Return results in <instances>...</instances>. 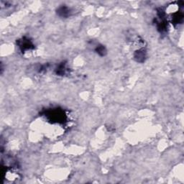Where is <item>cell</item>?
<instances>
[{
  "label": "cell",
  "instance_id": "cell-1",
  "mask_svg": "<svg viewBox=\"0 0 184 184\" xmlns=\"http://www.w3.org/2000/svg\"><path fill=\"white\" fill-rule=\"evenodd\" d=\"M19 45L23 51H25V50H30L31 48H33L34 46L33 44L32 43V42L30 41L29 39H25V38H23V40H20Z\"/></svg>",
  "mask_w": 184,
  "mask_h": 184
},
{
  "label": "cell",
  "instance_id": "cell-2",
  "mask_svg": "<svg viewBox=\"0 0 184 184\" xmlns=\"http://www.w3.org/2000/svg\"><path fill=\"white\" fill-rule=\"evenodd\" d=\"M134 57L137 62H143L145 61V58H146V53L145 51L143 50H137L135 52Z\"/></svg>",
  "mask_w": 184,
  "mask_h": 184
},
{
  "label": "cell",
  "instance_id": "cell-3",
  "mask_svg": "<svg viewBox=\"0 0 184 184\" xmlns=\"http://www.w3.org/2000/svg\"><path fill=\"white\" fill-rule=\"evenodd\" d=\"M57 14L61 17H67L70 15V9L66 7H60L57 10Z\"/></svg>",
  "mask_w": 184,
  "mask_h": 184
},
{
  "label": "cell",
  "instance_id": "cell-4",
  "mask_svg": "<svg viewBox=\"0 0 184 184\" xmlns=\"http://www.w3.org/2000/svg\"><path fill=\"white\" fill-rule=\"evenodd\" d=\"M95 50H96L97 53L99 54L100 56H104L106 52V49H105V48L103 45H99V46L97 45V47Z\"/></svg>",
  "mask_w": 184,
  "mask_h": 184
}]
</instances>
